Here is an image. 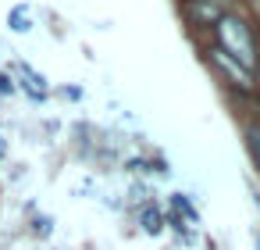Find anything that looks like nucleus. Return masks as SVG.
Listing matches in <instances>:
<instances>
[{
	"label": "nucleus",
	"instance_id": "f257e3e1",
	"mask_svg": "<svg viewBox=\"0 0 260 250\" xmlns=\"http://www.w3.org/2000/svg\"><path fill=\"white\" fill-rule=\"evenodd\" d=\"M214 36H217V50H224L228 58H235L239 65H246L249 72H253V65H256V47H260V40H256V33H253V25L246 22V18H239V15H224L217 25H214Z\"/></svg>",
	"mask_w": 260,
	"mask_h": 250
},
{
	"label": "nucleus",
	"instance_id": "f03ea898",
	"mask_svg": "<svg viewBox=\"0 0 260 250\" xmlns=\"http://www.w3.org/2000/svg\"><path fill=\"white\" fill-rule=\"evenodd\" d=\"M207 58H210V65L221 72V79H224L232 90H239V97H253V93H256V79H253V72H249L246 65H239L235 58H228V54L217 50V47H210Z\"/></svg>",
	"mask_w": 260,
	"mask_h": 250
},
{
	"label": "nucleus",
	"instance_id": "7ed1b4c3",
	"mask_svg": "<svg viewBox=\"0 0 260 250\" xmlns=\"http://www.w3.org/2000/svg\"><path fill=\"white\" fill-rule=\"evenodd\" d=\"M185 18L196 25V29H214L224 15H228V8L221 4V0H185Z\"/></svg>",
	"mask_w": 260,
	"mask_h": 250
},
{
	"label": "nucleus",
	"instance_id": "20e7f679",
	"mask_svg": "<svg viewBox=\"0 0 260 250\" xmlns=\"http://www.w3.org/2000/svg\"><path fill=\"white\" fill-rule=\"evenodd\" d=\"M242 143H246V154H249V161H253V168H256V179H260V118H256V115L246 118V125H242Z\"/></svg>",
	"mask_w": 260,
	"mask_h": 250
},
{
	"label": "nucleus",
	"instance_id": "39448f33",
	"mask_svg": "<svg viewBox=\"0 0 260 250\" xmlns=\"http://www.w3.org/2000/svg\"><path fill=\"white\" fill-rule=\"evenodd\" d=\"M139 229L146 232V236H160L164 232V207L160 204H143L139 207Z\"/></svg>",
	"mask_w": 260,
	"mask_h": 250
},
{
	"label": "nucleus",
	"instance_id": "423d86ee",
	"mask_svg": "<svg viewBox=\"0 0 260 250\" xmlns=\"http://www.w3.org/2000/svg\"><path fill=\"white\" fill-rule=\"evenodd\" d=\"M171 211H178L189 225H200V211H196V204L189 200V193H171Z\"/></svg>",
	"mask_w": 260,
	"mask_h": 250
},
{
	"label": "nucleus",
	"instance_id": "0eeeda50",
	"mask_svg": "<svg viewBox=\"0 0 260 250\" xmlns=\"http://www.w3.org/2000/svg\"><path fill=\"white\" fill-rule=\"evenodd\" d=\"M32 232H36V236H50V232H54V218L40 214V218L32 221Z\"/></svg>",
	"mask_w": 260,
	"mask_h": 250
},
{
	"label": "nucleus",
	"instance_id": "6e6552de",
	"mask_svg": "<svg viewBox=\"0 0 260 250\" xmlns=\"http://www.w3.org/2000/svg\"><path fill=\"white\" fill-rule=\"evenodd\" d=\"M15 90H18V86H15V82H11V79H8L4 72H0V97H11Z\"/></svg>",
	"mask_w": 260,
	"mask_h": 250
},
{
	"label": "nucleus",
	"instance_id": "1a4fd4ad",
	"mask_svg": "<svg viewBox=\"0 0 260 250\" xmlns=\"http://www.w3.org/2000/svg\"><path fill=\"white\" fill-rule=\"evenodd\" d=\"M253 79H256V93H260V47H256V65H253Z\"/></svg>",
	"mask_w": 260,
	"mask_h": 250
},
{
	"label": "nucleus",
	"instance_id": "9d476101",
	"mask_svg": "<svg viewBox=\"0 0 260 250\" xmlns=\"http://www.w3.org/2000/svg\"><path fill=\"white\" fill-rule=\"evenodd\" d=\"M256 250H260V232H256Z\"/></svg>",
	"mask_w": 260,
	"mask_h": 250
}]
</instances>
